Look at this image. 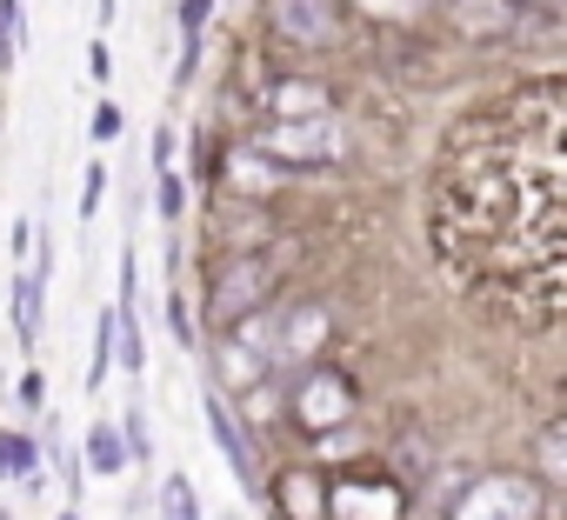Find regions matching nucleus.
Returning <instances> with one entry per match:
<instances>
[{
    "label": "nucleus",
    "mask_w": 567,
    "mask_h": 520,
    "mask_svg": "<svg viewBox=\"0 0 567 520\" xmlns=\"http://www.w3.org/2000/svg\"><path fill=\"white\" fill-rule=\"evenodd\" d=\"M341 121L334 114H308V121H274L260 127V154L267 160H295V167H321V160H341Z\"/></svg>",
    "instance_id": "1"
},
{
    "label": "nucleus",
    "mask_w": 567,
    "mask_h": 520,
    "mask_svg": "<svg viewBox=\"0 0 567 520\" xmlns=\"http://www.w3.org/2000/svg\"><path fill=\"white\" fill-rule=\"evenodd\" d=\"M454 520H540V487L527 474H481L454 500Z\"/></svg>",
    "instance_id": "2"
},
{
    "label": "nucleus",
    "mask_w": 567,
    "mask_h": 520,
    "mask_svg": "<svg viewBox=\"0 0 567 520\" xmlns=\"http://www.w3.org/2000/svg\"><path fill=\"white\" fill-rule=\"evenodd\" d=\"M274 28L288 34L295 48H328V41H341L334 0H274Z\"/></svg>",
    "instance_id": "3"
},
{
    "label": "nucleus",
    "mask_w": 567,
    "mask_h": 520,
    "mask_svg": "<svg viewBox=\"0 0 567 520\" xmlns=\"http://www.w3.org/2000/svg\"><path fill=\"white\" fill-rule=\"evenodd\" d=\"M295 414H301V427H341L348 414H354V387L341 381V374H308L301 387H295Z\"/></svg>",
    "instance_id": "4"
},
{
    "label": "nucleus",
    "mask_w": 567,
    "mask_h": 520,
    "mask_svg": "<svg viewBox=\"0 0 567 520\" xmlns=\"http://www.w3.org/2000/svg\"><path fill=\"white\" fill-rule=\"evenodd\" d=\"M447 21L467 41H514L520 34V8H514V0H447Z\"/></svg>",
    "instance_id": "5"
},
{
    "label": "nucleus",
    "mask_w": 567,
    "mask_h": 520,
    "mask_svg": "<svg viewBox=\"0 0 567 520\" xmlns=\"http://www.w3.org/2000/svg\"><path fill=\"white\" fill-rule=\"evenodd\" d=\"M401 487H388V480H348V487H334V500H328V513L334 520H401Z\"/></svg>",
    "instance_id": "6"
},
{
    "label": "nucleus",
    "mask_w": 567,
    "mask_h": 520,
    "mask_svg": "<svg viewBox=\"0 0 567 520\" xmlns=\"http://www.w3.org/2000/svg\"><path fill=\"white\" fill-rule=\"evenodd\" d=\"M267 288H274V268H267V260H234V268L220 274V288H214V314H220V321H240L254 301H267Z\"/></svg>",
    "instance_id": "7"
},
{
    "label": "nucleus",
    "mask_w": 567,
    "mask_h": 520,
    "mask_svg": "<svg viewBox=\"0 0 567 520\" xmlns=\"http://www.w3.org/2000/svg\"><path fill=\"white\" fill-rule=\"evenodd\" d=\"M321 341H328V308H301V314L280 321V334H274L267 361H301V354H315Z\"/></svg>",
    "instance_id": "8"
},
{
    "label": "nucleus",
    "mask_w": 567,
    "mask_h": 520,
    "mask_svg": "<svg viewBox=\"0 0 567 520\" xmlns=\"http://www.w3.org/2000/svg\"><path fill=\"white\" fill-rule=\"evenodd\" d=\"M200 407H207V427H214V440H220V454H227V467L240 474V487H254V447H247V434L234 427V414H227V401H220V394H207Z\"/></svg>",
    "instance_id": "9"
},
{
    "label": "nucleus",
    "mask_w": 567,
    "mask_h": 520,
    "mask_svg": "<svg viewBox=\"0 0 567 520\" xmlns=\"http://www.w3.org/2000/svg\"><path fill=\"white\" fill-rule=\"evenodd\" d=\"M41 288H48V260H41L34 274L14 281V341H21V347L41 341Z\"/></svg>",
    "instance_id": "10"
},
{
    "label": "nucleus",
    "mask_w": 567,
    "mask_h": 520,
    "mask_svg": "<svg viewBox=\"0 0 567 520\" xmlns=\"http://www.w3.org/2000/svg\"><path fill=\"white\" fill-rule=\"evenodd\" d=\"M308 114H328V94L321 87H308V81L274 87V121H308Z\"/></svg>",
    "instance_id": "11"
},
{
    "label": "nucleus",
    "mask_w": 567,
    "mask_h": 520,
    "mask_svg": "<svg viewBox=\"0 0 567 520\" xmlns=\"http://www.w3.org/2000/svg\"><path fill=\"white\" fill-rule=\"evenodd\" d=\"M280 493H288V500H280V507H288V520H321V513H328L315 474H288V480H280Z\"/></svg>",
    "instance_id": "12"
},
{
    "label": "nucleus",
    "mask_w": 567,
    "mask_h": 520,
    "mask_svg": "<svg viewBox=\"0 0 567 520\" xmlns=\"http://www.w3.org/2000/svg\"><path fill=\"white\" fill-rule=\"evenodd\" d=\"M534 460H540V474H547V480H560V487H567V420H547V427H540Z\"/></svg>",
    "instance_id": "13"
},
{
    "label": "nucleus",
    "mask_w": 567,
    "mask_h": 520,
    "mask_svg": "<svg viewBox=\"0 0 567 520\" xmlns=\"http://www.w3.org/2000/svg\"><path fill=\"white\" fill-rule=\"evenodd\" d=\"M0 467H14V474H28V493L41 487V447H34L28 434H0Z\"/></svg>",
    "instance_id": "14"
},
{
    "label": "nucleus",
    "mask_w": 567,
    "mask_h": 520,
    "mask_svg": "<svg viewBox=\"0 0 567 520\" xmlns=\"http://www.w3.org/2000/svg\"><path fill=\"white\" fill-rule=\"evenodd\" d=\"M161 513L167 520H200V500H194V480L187 474H167L161 480Z\"/></svg>",
    "instance_id": "15"
},
{
    "label": "nucleus",
    "mask_w": 567,
    "mask_h": 520,
    "mask_svg": "<svg viewBox=\"0 0 567 520\" xmlns=\"http://www.w3.org/2000/svg\"><path fill=\"white\" fill-rule=\"evenodd\" d=\"M87 460H94L101 474H121V467H127V447H121V427H94V434H87Z\"/></svg>",
    "instance_id": "16"
},
{
    "label": "nucleus",
    "mask_w": 567,
    "mask_h": 520,
    "mask_svg": "<svg viewBox=\"0 0 567 520\" xmlns=\"http://www.w3.org/2000/svg\"><path fill=\"white\" fill-rule=\"evenodd\" d=\"M354 8H361L368 21H421L434 0H354Z\"/></svg>",
    "instance_id": "17"
},
{
    "label": "nucleus",
    "mask_w": 567,
    "mask_h": 520,
    "mask_svg": "<svg viewBox=\"0 0 567 520\" xmlns=\"http://www.w3.org/2000/svg\"><path fill=\"white\" fill-rule=\"evenodd\" d=\"M121 447H127L134 460L154 454V440H147V414H141V407H127V420H121Z\"/></svg>",
    "instance_id": "18"
},
{
    "label": "nucleus",
    "mask_w": 567,
    "mask_h": 520,
    "mask_svg": "<svg viewBox=\"0 0 567 520\" xmlns=\"http://www.w3.org/2000/svg\"><path fill=\"white\" fill-rule=\"evenodd\" d=\"M207 14H214V0H181V41H187V54H194V41H200Z\"/></svg>",
    "instance_id": "19"
},
{
    "label": "nucleus",
    "mask_w": 567,
    "mask_h": 520,
    "mask_svg": "<svg viewBox=\"0 0 567 520\" xmlns=\"http://www.w3.org/2000/svg\"><path fill=\"white\" fill-rule=\"evenodd\" d=\"M161 214L181 220V180H174V167H161Z\"/></svg>",
    "instance_id": "20"
},
{
    "label": "nucleus",
    "mask_w": 567,
    "mask_h": 520,
    "mask_svg": "<svg viewBox=\"0 0 567 520\" xmlns=\"http://www.w3.org/2000/svg\"><path fill=\"white\" fill-rule=\"evenodd\" d=\"M101 187H107V167H87V187H81V214L101 207Z\"/></svg>",
    "instance_id": "21"
},
{
    "label": "nucleus",
    "mask_w": 567,
    "mask_h": 520,
    "mask_svg": "<svg viewBox=\"0 0 567 520\" xmlns=\"http://www.w3.org/2000/svg\"><path fill=\"white\" fill-rule=\"evenodd\" d=\"M41 387H48V381H41V374H34V367H28V381H21V387H14V394H21V407H28V414H34V407H41V401H48V394H41Z\"/></svg>",
    "instance_id": "22"
},
{
    "label": "nucleus",
    "mask_w": 567,
    "mask_h": 520,
    "mask_svg": "<svg viewBox=\"0 0 567 520\" xmlns=\"http://www.w3.org/2000/svg\"><path fill=\"white\" fill-rule=\"evenodd\" d=\"M87 74H94V81H107V74H114V61H107V48H101V41L87 48Z\"/></svg>",
    "instance_id": "23"
},
{
    "label": "nucleus",
    "mask_w": 567,
    "mask_h": 520,
    "mask_svg": "<svg viewBox=\"0 0 567 520\" xmlns=\"http://www.w3.org/2000/svg\"><path fill=\"white\" fill-rule=\"evenodd\" d=\"M94 134L114 141V134H121V107H101V114H94Z\"/></svg>",
    "instance_id": "24"
},
{
    "label": "nucleus",
    "mask_w": 567,
    "mask_h": 520,
    "mask_svg": "<svg viewBox=\"0 0 567 520\" xmlns=\"http://www.w3.org/2000/svg\"><path fill=\"white\" fill-rule=\"evenodd\" d=\"M514 8H520V0H514ZM534 8H567V0H534Z\"/></svg>",
    "instance_id": "25"
},
{
    "label": "nucleus",
    "mask_w": 567,
    "mask_h": 520,
    "mask_svg": "<svg viewBox=\"0 0 567 520\" xmlns=\"http://www.w3.org/2000/svg\"><path fill=\"white\" fill-rule=\"evenodd\" d=\"M61 520H74V513H61Z\"/></svg>",
    "instance_id": "26"
}]
</instances>
